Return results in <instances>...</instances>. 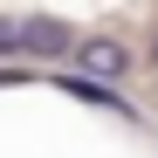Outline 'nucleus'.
<instances>
[{"mask_svg":"<svg viewBox=\"0 0 158 158\" xmlns=\"http://www.w3.org/2000/svg\"><path fill=\"white\" fill-rule=\"evenodd\" d=\"M76 41H83V35H69L62 14H21V55L62 62V55H76Z\"/></svg>","mask_w":158,"mask_h":158,"instance_id":"nucleus-2","label":"nucleus"},{"mask_svg":"<svg viewBox=\"0 0 158 158\" xmlns=\"http://www.w3.org/2000/svg\"><path fill=\"white\" fill-rule=\"evenodd\" d=\"M0 55H21V21L0 14Z\"/></svg>","mask_w":158,"mask_h":158,"instance_id":"nucleus-3","label":"nucleus"},{"mask_svg":"<svg viewBox=\"0 0 158 158\" xmlns=\"http://www.w3.org/2000/svg\"><path fill=\"white\" fill-rule=\"evenodd\" d=\"M76 69L89 76V83H124L131 69H138V55H131V48L117 41V35H83L76 41V55H69Z\"/></svg>","mask_w":158,"mask_h":158,"instance_id":"nucleus-1","label":"nucleus"},{"mask_svg":"<svg viewBox=\"0 0 158 158\" xmlns=\"http://www.w3.org/2000/svg\"><path fill=\"white\" fill-rule=\"evenodd\" d=\"M144 62H151V76H158V35H151V48H144Z\"/></svg>","mask_w":158,"mask_h":158,"instance_id":"nucleus-4","label":"nucleus"}]
</instances>
